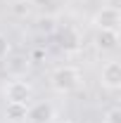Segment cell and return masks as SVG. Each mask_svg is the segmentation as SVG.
<instances>
[{
    "label": "cell",
    "instance_id": "obj_1",
    "mask_svg": "<svg viewBox=\"0 0 121 123\" xmlns=\"http://www.w3.org/2000/svg\"><path fill=\"white\" fill-rule=\"evenodd\" d=\"M81 71L71 66V64H64V66H57L55 71H52V76H50V85H52V90L60 92V95H69V92H74L81 88Z\"/></svg>",
    "mask_w": 121,
    "mask_h": 123
},
{
    "label": "cell",
    "instance_id": "obj_2",
    "mask_svg": "<svg viewBox=\"0 0 121 123\" xmlns=\"http://www.w3.org/2000/svg\"><path fill=\"white\" fill-rule=\"evenodd\" d=\"M31 97H33V88H31V83L21 80V78H14L5 85V99L12 104H29Z\"/></svg>",
    "mask_w": 121,
    "mask_h": 123
},
{
    "label": "cell",
    "instance_id": "obj_3",
    "mask_svg": "<svg viewBox=\"0 0 121 123\" xmlns=\"http://www.w3.org/2000/svg\"><path fill=\"white\" fill-rule=\"evenodd\" d=\"M119 24H121V12L114 5H107L102 10H97L93 17V26L97 31H119Z\"/></svg>",
    "mask_w": 121,
    "mask_h": 123
},
{
    "label": "cell",
    "instance_id": "obj_4",
    "mask_svg": "<svg viewBox=\"0 0 121 123\" xmlns=\"http://www.w3.org/2000/svg\"><path fill=\"white\" fill-rule=\"evenodd\" d=\"M55 107L50 102H36L26 109V121L29 123H52L55 121Z\"/></svg>",
    "mask_w": 121,
    "mask_h": 123
},
{
    "label": "cell",
    "instance_id": "obj_5",
    "mask_svg": "<svg viewBox=\"0 0 121 123\" xmlns=\"http://www.w3.org/2000/svg\"><path fill=\"white\" fill-rule=\"evenodd\" d=\"M100 83L105 85L107 90H119L121 88V64L119 62H107L100 71Z\"/></svg>",
    "mask_w": 121,
    "mask_h": 123
},
{
    "label": "cell",
    "instance_id": "obj_6",
    "mask_svg": "<svg viewBox=\"0 0 121 123\" xmlns=\"http://www.w3.org/2000/svg\"><path fill=\"white\" fill-rule=\"evenodd\" d=\"M93 43H95V47L100 52H112L119 45V31H97Z\"/></svg>",
    "mask_w": 121,
    "mask_h": 123
},
{
    "label": "cell",
    "instance_id": "obj_7",
    "mask_svg": "<svg viewBox=\"0 0 121 123\" xmlns=\"http://www.w3.org/2000/svg\"><path fill=\"white\" fill-rule=\"evenodd\" d=\"M60 47L64 52H76L81 47V36L74 26H64L60 29Z\"/></svg>",
    "mask_w": 121,
    "mask_h": 123
},
{
    "label": "cell",
    "instance_id": "obj_8",
    "mask_svg": "<svg viewBox=\"0 0 121 123\" xmlns=\"http://www.w3.org/2000/svg\"><path fill=\"white\" fill-rule=\"evenodd\" d=\"M26 104H12V102H7V107H5V118L10 123H24L26 121Z\"/></svg>",
    "mask_w": 121,
    "mask_h": 123
},
{
    "label": "cell",
    "instance_id": "obj_9",
    "mask_svg": "<svg viewBox=\"0 0 121 123\" xmlns=\"http://www.w3.org/2000/svg\"><path fill=\"white\" fill-rule=\"evenodd\" d=\"M12 12H14L17 17H29V12H31V2H29V0H14Z\"/></svg>",
    "mask_w": 121,
    "mask_h": 123
},
{
    "label": "cell",
    "instance_id": "obj_10",
    "mask_svg": "<svg viewBox=\"0 0 121 123\" xmlns=\"http://www.w3.org/2000/svg\"><path fill=\"white\" fill-rule=\"evenodd\" d=\"M102 123H121V109L119 107H109L102 116Z\"/></svg>",
    "mask_w": 121,
    "mask_h": 123
},
{
    "label": "cell",
    "instance_id": "obj_11",
    "mask_svg": "<svg viewBox=\"0 0 121 123\" xmlns=\"http://www.w3.org/2000/svg\"><path fill=\"white\" fill-rule=\"evenodd\" d=\"M38 29L43 31V33H52V31L57 29V26H55V17H40V19H38Z\"/></svg>",
    "mask_w": 121,
    "mask_h": 123
},
{
    "label": "cell",
    "instance_id": "obj_12",
    "mask_svg": "<svg viewBox=\"0 0 121 123\" xmlns=\"http://www.w3.org/2000/svg\"><path fill=\"white\" fill-rule=\"evenodd\" d=\"M10 50H12V45H10L7 36H5V33H0V59H5V57L10 55Z\"/></svg>",
    "mask_w": 121,
    "mask_h": 123
},
{
    "label": "cell",
    "instance_id": "obj_13",
    "mask_svg": "<svg viewBox=\"0 0 121 123\" xmlns=\"http://www.w3.org/2000/svg\"><path fill=\"white\" fill-rule=\"evenodd\" d=\"M31 2V7H50L55 0H29Z\"/></svg>",
    "mask_w": 121,
    "mask_h": 123
},
{
    "label": "cell",
    "instance_id": "obj_14",
    "mask_svg": "<svg viewBox=\"0 0 121 123\" xmlns=\"http://www.w3.org/2000/svg\"><path fill=\"white\" fill-rule=\"evenodd\" d=\"M60 123H76V121H60Z\"/></svg>",
    "mask_w": 121,
    "mask_h": 123
}]
</instances>
